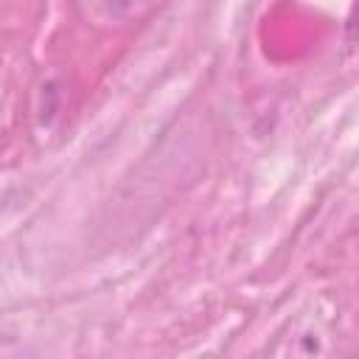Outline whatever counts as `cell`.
<instances>
[{
	"mask_svg": "<svg viewBox=\"0 0 359 359\" xmlns=\"http://www.w3.org/2000/svg\"><path fill=\"white\" fill-rule=\"evenodd\" d=\"M345 36L348 42H359V0L353 3L351 14H348V25H345Z\"/></svg>",
	"mask_w": 359,
	"mask_h": 359,
	"instance_id": "obj_1",
	"label": "cell"
}]
</instances>
